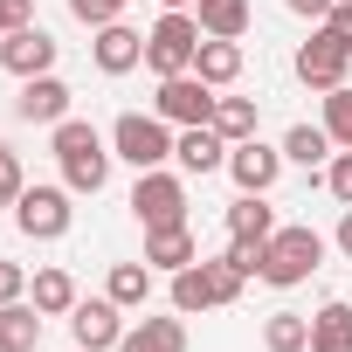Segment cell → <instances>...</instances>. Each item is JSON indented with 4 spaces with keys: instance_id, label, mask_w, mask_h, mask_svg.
Instances as JSON below:
<instances>
[{
    "instance_id": "cell-31",
    "label": "cell",
    "mask_w": 352,
    "mask_h": 352,
    "mask_svg": "<svg viewBox=\"0 0 352 352\" xmlns=\"http://www.w3.org/2000/svg\"><path fill=\"white\" fill-rule=\"evenodd\" d=\"M21 194H28V180H21V159H14L8 145H0V208H14Z\"/></svg>"
},
{
    "instance_id": "cell-25",
    "label": "cell",
    "mask_w": 352,
    "mask_h": 352,
    "mask_svg": "<svg viewBox=\"0 0 352 352\" xmlns=\"http://www.w3.org/2000/svg\"><path fill=\"white\" fill-rule=\"evenodd\" d=\"M214 131H221L228 145L256 138V97H221V104H214Z\"/></svg>"
},
{
    "instance_id": "cell-11",
    "label": "cell",
    "mask_w": 352,
    "mask_h": 352,
    "mask_svg": "<svg viewBox=\"0 0 352 352\" xmlns=\"http://www.w3.org/2000/svg\"><path fill=\"white\" fill-rule=\"evenodd\" d=\"M14 118L21 124H63L69 118V83L49 69V76H28L21 83V97H14Z\"/></svg>"
},
{
    "instance_id": "cell-1",
    "label": "cell",
    "mask_w": 352,
    "mask_h": 352,
    "mask_svg": "<svg viewBox=\"0 0 352 352\" xmlns=\"http://www.w3.org/2000/svg\"><path fill=\"white\" fill-rule=\"evenodd\" d=\"M56 131V159H63V180H69V194H104V180H111V145H104V131L97 124H83V118H63V124H49Z\"/></svg>"
},
{
    "instance_id": "cell-40",
    "label": "cell",
    "mask_w": 352,
    "mask_h": 352,
    "mask_svg": "<svg viewBox=\"0 0 352 352\" xmlns=\"http://www.w3.org/2000/svg\"><path fill=\"white\" fill-rule=\"evenodd\" d=\"M76 352H83V345H76Z\"/></svg>"
},
{
    "instance_id": "cell-20",
    "label": "cell",
    "mask_w": 352,
    "mask_h": 352,
    "mask_svg": "<svg viewBox=\"0 0 352 352\" xmlns=\"http://www.w3.org/2000/svg\"><path fill=\"white\" fill-rule=\"evenodd\" d=\"M311 352H352V304L345 297H331L311 318Z\"/></svg>"
},
{
    "instance_id": "cell-35",
    "label": "cell",
    "mask_w": 352,
    "mask_h": 352,
    "mask_svg": "<svg viewBox=\"0 0 352 352\" xmlns=\"http://www.w3.org/2000/svg\"><path fill=\"white\" fill-rule=\"evenodd\" d=\"M283 8H290V14H304V21H331L338 0H283Z\"/></svg>"
},
{
    "instance_id": "cell-30",
    "label": "cell",
    "mask_w": 352,
    "mask_h": 352,
    "mask_svg": "<svg viewBox=\"0 0 352 352\" xmlns=\"http://www.w3.org/2000/svg\"><path fill=\"white\" fill-rule=\"evenodd\" d=\"M131 8V0H69V14L83 21V28H104V21H118Z\"/></svg>"
},
{
    "instance_id": "cell-7",
    "label": "cell",
    "mask_w": 352,
    "mask_h": 352,
    "mask_svg": "<svg viewBox=\"0 0 352 352\" xmlns=\"http://www.w3.org/2000/svg\"><path fill=\"white\" fill-rule=\"evenodd\" d=\"M69 187H28L21 201H14V228L28 235V242H63L69 235Z\"/></svg>"
},
{
    "instance_id": "cell-32",
    "label": "cell",
    "mask_w": 352,
    "mask_h": 352,
    "mask_svg": "<svg viewBox=\"0 0 352 352\" xmlns=\"http://www.w3.org/2000/svg\"><path fill=\"white\" fill-rule=\"evenodd\" d=\"M324 187H331V201H345V208H352V152H331V173H324Z\"/></svg>"
},
{
    "instance_id": "cell-38",
    "label": "cell",
    "mask_w": 352,
    "mask_h": 352,
    "mask_svg": "<svg viewBox=\"0 0 352 352\" xmlns=\"http://www.w3.org/2000/svg\"><path fill=\"white\" fill-rule=\"evenodd\" d=\"M159 8H194V0H159Z\"/></svg>"
},
{
    "instance_id": "cell-21",
    "label": "cell",
    "mask_w": 352,
    "mask_h": 352,
    "mask_svg": "<svg viewBox=\"0 0 352 352\" xmlns=\"http://www.w3.org/2000/svg\"><path fill=\"white\" fill-rule=\"evenodd\" d=\"M194 21H201V35L242 42V28H249V0H194Z\"/></svg>"
},
{
    "instance_id": "cell-10",
    "label": "cell",
    "mask_w": 352,
    "mask_h": 352,
    "mask_svg": "<svg viewBox=\"0 0 352 352\" xmlns=\"http://www.w3.org/2000/svg\"><path fill=\"white\" fill-rule=\"evenodd\" d=\"M0 69L21 76V83H28V76H49V69H56V35L35 28V21H28V28H8V35H0Z\"/></svg>"
},
{
    "instance_id": "cell-19",
    "label": "cell",
    "mask_w": 352,
    "mask_h": 352,
    "mask_svg": "<svg viewBox=\"0 0 352 352\" xmlns=\"http://www.w3.org/2000/svg\"><path fill=\"white\" fill-rule=\"evenodd\" d=\"M28 304H35L42 318H69V311H76V276H69V270H42V276L28 283Z\"/></svg>"
},
{
    "instance_id": "cell-29",
    "label": "cell",
    "mask_w": 352,
    "mask_h": 352,
    "mask_svg": "<svg viewBox=\"0 0 352 352\" xmlns=\"http://www.w3.org/2000/svg\"><path fill=\"white\" fill-rule=\"evenodd\" d=\"M324 131H331V145H345L352 152V90L338 83V90H324Z\"/></svg>"
},
{
    "instance_id": "cell-3",
    "label": "cell",
    "mask_w": 352,
    "mask_h": 352,
    "mask_svg": "<svg viewBox=\"0 0 352 352\" xmlns=\"http://www.w3.org/2000/svg\"><path fill=\"white\" fill-rule=\"evenodd\" d=\"M318 263H324V235H318V228H276V235L263 242V283H276V290L304 283Z\"/></svg>"
},
{
    "instance_id": "cell-36",
    "label": "cell",
    "mask_w": 352,
    "mask_h": 352,
    "mask_svg": "<svg viewBox=\"0 0 352 352\" xmlns=\"http://www.w3.org/2000/svg\"><path fill=\"white\" fill-rule=\"evenodd\" d=\"M331 21H338V28L352 35V0H338V8H331Z\"/></svg>"
},
{
    "instance_id": "cell-4",
    "label": "cell",
    "mask_w": 352,
    "mask_h": 352,
    "mask_svg": "<svg viewBox=\"0 0 352 352\" xmlns=\"http://www.w3.org/2000/svg\"><path fill=\"white\" fill-rule=\"evenodd\" d=\"M111 152H118L124 166L152 173V166H166V159H173V124H166L159 111H152V118H145V111H124V118L111 124Z\"/></svg>"
},
{
    "instance_id": "cell-37",
    "label": "cell",
    "mask_w": 352,
    "mask_h": 352,
    "mask_svg": "<svg viewBox=\"0 0 352 352\" xmlns=\"http://www.w3.org/2000/svg\"><path fill=\"white\" fill-rule=\"evenodd\" d=\"M338 249L352 256V208H345V221H338Z\"/></svg>"
},
{
    "instance_id": "cell-22",
    "label": "cell",
    "mask_w": 352,
    "mask_h": 352,
    "mask_svg": "<svg viewBox=\"0 0 352 352\" xmlns=\"http://www.w3.org/2000/svg\"><path fill=\"white\" fill-rule=\"evenodd\" d=\"M228 235H235V242H270V235H276V214L263 208V194H242V201L228 208Z\"/></svg>"
},
{
    "instance_id": "cell-5",
    "label": "cell",
    "mask_w": 352,
    "mask_h": 352,
    "mask_svg": "<svg viewBox=\"0 0 352 352\" xmlns=\"http://www.w3.org/2000/svg\"><path fill=\"white\" fill-rule=\"evenodd\" d=\"M131 214H138L145 235L152 228H180L187 221V187L173 180L166 166H152V173H138V187H131Z\"/></svg>"
},
{
    "instance_id": "cell-17",
    "label": "cell",
    "mask_w": 352,
    "mask_h": 352,
    "mask_svg": "<svg viewBox=\"0 0 352 352\" xmlns=\"http://www.w3.org/2000/svg\"><path fill=\"white\" fill-rule=\"evenodd\" d=\"M35 345H42V311L28 297L0 304V352H35Z\"/></svg>"
},
{
    "instance_id": "cell-26",
    "label": "cell",
    "mask_w": 352,
    "mask_h": 352,
    "mask_svg": "<svg viewBox=\"0 0 352 352\" xmlns=\"http://www.w3.org/2000/svg\"><path fill=\"white\" fill-rule=\"evenodd\" d=\"M283 159H297V166H324V159H331V131H324V124H290Z\"/></svg>"
},
{
    "instance_id": "cell-33",
    "label": "cell",
    "mask_w": 352,
    "mask_h": 352,
    "mask_svg": "<svg viewBox=\"0 0 352 352\" xmlns=\"http://www.w3.org/2000/svg\"><path fill=\"white\" fill-rule=\"evenodd\" d=\"M14 297H28V270L0 256V304H14Z\"/></svg>"
},
{
    "instance_id": "cell-6",
    "label": "cell",
    "mask_w": 352,
    "mask_h": 352,
    "mask_svg": "<svg viewBox=\"0 0 352 352\" xmlns=\"http://www.w3.org/2000/svg\"><path fill=\"white\" fill-rule=\"evenodd\" d=\"M345 69H352V35H345L338 21H324V28L297 49V76H304L311 90H338Z\"/></svg>"
},
{
    "instance_id": "cell-14",
    "label": "cell",
    "mask_w": 352,
    "mask_h": 352,
    "mask_svg": "<svg viewBox=\"0 0 352 352\" xmlns=\"http://www.w3.org/2000/svg\"><path fill=\"white\" fill-rule=\"evenodd\" d=\"M173 159H180L187 173H221L228 166V138L214 124H180V138H173Z\"/></svg>"
},
{
    "instance_id": "cell-13",
    "label": "cell",
    "mask_w": 352,
    "mask_h": 352,
    "mask_svg": "<svg viewBox=\"0 0 352 352\" xmlns=\"http://www.w3.org/2000/svg\"><path fill=\"white\" fill-rule=\"evenodd\" d=\"M90 56H97V69H104V76H124V69H138V63H145V35H138V28H124V21H104V28H97V42H90Z\"/></svg>"
},
{
    "instance_id": "cell-28",
    "label": "cell",
    "mask_w": 352,
    "mask_h": 352,
    "mask_svg": "<svg viewBox=\"0 0 352 352\" xmlns=\"http://www.w3.org/2000/svg\"><path fill=\"white\" fill-rule=\"evenodd\" d=\"M201 270H208V283H214V304H235L242 283H249V270H242L235 256H201Z\"/></svg>"
},
{
    "instance_id": "cell-23",
    "label": "cell",
    "mask_w": 352,
    "mask_h": 352,
    "mask_svg": "<svg viewBox=\"0 0 352 352\" xmlns=\"http://www.w3.org/2000/svg\"><path fill=\"white\" fill-rule=\"evenodd\" d=\"M104 297H111V304H124V311H138V304L152 297V263H111Z\"/></svg>"
},
{
    "instance_id": "cell-24",
    "label": "cell",
    "mask_w": 352,
    "mask_h": 352,
    "mask_svg": "<svg viewBox=\"0 0 352 352\" xmlns=\"http://www.w3.org/2000/svg\"><path fill=\"white\" fill-rule=\"evenodd\" d=\"M173 311H180V318L214 311V283H208V270H201V263H187L180 276H173Z\"/></svg>"
},
{
    "instance_id": "cell-15",
    "label": "cell",
    "mask_w": 352,
    "mask_h": 352,
    "mask_svg": "<svg viewBox=\"0 0 352 352\" xmlns=\"http://www.w3.org/2000/svg\"><path fill=\"white\" fill-rule=\"evenodd\" d=\"M145 263H152V270H166V276H180L187 263H201L194 228H187V221H180V228H152V235H145Z\"/></svg>"
},
{
    "instance_id": "cell-9",
    "label": "cell",
    "mask_w": 352,
    "mask_h": 352,
    "mask_svg": "<svg viewBox=\"0 0 352 352\" xmlns=\"http://www.w3.org/2000/svg\"><path fill=\"white\" fill-rule=\"evenodd\" d=\"M69 338H76L83 352H118V338H124V304H111V297H76Z\"/></svg>"
},
{
    "instance_id": "cell-18",
    "label": "cell",
    "mask_w": 352,
    "mask_h": 352,
    "mask_svg": "<svg viewBox=\"0 0 352 352\" xmlns=\"http://www.w3.org/2000/svg\"><path fill=\"white\" fill-rule=\"evenodd\" d=\"M194 76H201V83H214V90H228V83L242 76V42L208 35V42H201V56H194Z\"/></svg>"
},
{
    "instance_id": "cell-39",
    "label": "cell",
    "mask_w": 352,
    "mask_h": 352,
    "mask_svg": "<svg viewBox=\"0 0 352 352\" xmlns=\"http://www.w3.org/2000/svg\"><path fill=\"white\" fill-rule=\"evenodd\" d=\"M0 35H8V28H0Z\"/></svg>"
},
{
    "instance_id": "cell-16",
    "label": "cell",
    "mask_w": 352,
    "mask_h": 352,
    "mask_svg": "<svg viewBox=\"0 0 352 352\" xmlns=\"http://www.w3.org/2000/svg\"><path fill=\"white\" fill-rule=\"evenodd\" d=\"M118 352H187V324L180 318H138V324H124Z\"/></svg>"
},
{
    "instance_id": "cell-34",
    "label": "cell",
    "mask_w": 352,
    "mask_h": 352,
    "mask_svg": "<svg viewBox=\"0 0 352 352\" xmlns=\"http://www.w3.org/2000/svg\"><path fill=\"white\" fill-rule=\"evenodd\" d=\"M35 21V0H0V28H28Z\"/></svg>"
},
{
    "instance_id": "cell-8",
    "label": "cell",
    "mask_w": 352,
    "mask_h": 352,
    "mask_svg": "<svg viewBox=\"0 0 352 352\" xmlns=\"http://www.w3.org/2000/svg\"><path fill=\"white\" fill-rule=\"evenodd\" d=\"M214 83H201L194 69L187 76H159V97H152V111L166 118V124H214Z\"/></svg>"
},
{
    "instance_id": "cell-27",
    "label": "cell",
    "mask_w": 352,
    "mask_h": 352,
    "mask_svg": "<svg viewBox=\"0 0 352 352\" xmlns=\"http://www.w3.org/2000/svg\"><path fill=\"white\" fill-rule=\"evenodd\" d=\"M263 345H270V352H311V318L276 311V318L263 324Z\"/></svg>"
},
{
    "instance_id": "cell-12",
    "label": "cell",
    "mask_w": 352,
    "mask_h": 352,
    "mask_svg": "<svg viewBox=\"0 0 352 352\" xmlns=\"http://www.w3.org/2000/svg\"><path fill=\"white\" fill-rule=\"evenodd\" d=\"M228 173H235L242 194H270L276 173H283V152H270L263 138H242V145H228Z\"/></svg>"
},
{
    "instance_id": "cell-2",
    "label": "cell",
    "mask_w": 352,
    "mask_h": 352,
    "mask_svg": "<svg viewBox=\"0 0 352 352\" xmlns=\"http://www.w3.org/2000/svg\"><path fill=\"white\" fill-rule=\"evenodd\" d=\"M201 42H208V35H201V21H194L187 8H166L159 28L145 35V69H152V76H187L194 56H201Z\"/></svg>"
}]
</instances>
